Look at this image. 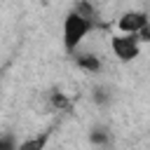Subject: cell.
Returning <instances> with one entry per match:
<instances>
[{
	"instance_id": "1",
	"label": "cell",
	"mask_w": 150,
	"mask_h": 150,
	"mask_svg": "<svg viewBox=\"0 0 150 150\" xmlns=\"http://www.w3.org/2000/svg\"><path fill=\"white\" fill-rule=\"evenodd\" d=\"M91 28H94V12L89 9L87 2H80L63 16V26H61L63 49L68 54H75L77 47L84 42V38L91 33Z\"/></svg>"
},
{
	"instance_id": "2",
	"label": "cell",
	"mask_w": 150,
	"mask_h": 150,
	"mask_svg": "<svg viewBox=\"0 0 150 150\" xmlns=\"http://www.w3.org/2000/svg\"><path fill=\"white\" fill-rule=\"evenodd\" d=\"M110 49H112V54H115L117 61L131 63L141 54V40H138L136 33H122L120 30L117 35L110 38Z\"/></svg>"
},
{
	"instance_id": "3",
	"label": "cell",
	"mask_w": 150,
	"mask_h": 150,
	"mask_svg": "<svg viewBox=\"0 0 150 150\" xmlns=\"http://www.w3.org/2000/svg\"><path fill=\"white\" fill-rule=\"evenodd\" d=\"M145 26H150V16L141 9H129L117 19V28L122 33H141Z\"/></svg>"
},
{
	"instance_id": "4",
	"label": "cell",
	"mask_w": 150,
	"mask_h": 150,
	"mask_svg": "<svg viewBox=\"0 0 150 150\" xmlns=\"http://www.w3.org/2000/svg\"><path fill=\"white\" fill-rule=\"evenodd\" d=\"M75 66H77L80 70L89 73V75H96V73L103 68L101 59H98L96 54H91V52H84V54H77V52H75Z\"/></svg>"
},
{
	"instance_id": "5",
	"label": "cell",
	"mask_w": 150,
	"mask_h": 150,
	"mask_svg": "<svg viewBox=\"0 0 150 150\" xmlns=\"http://www.w3.org/2000/svg\"><path fill=\"white\" fill-rule=\"evenodd\" d=\"M49 105L59 112V110H68V108H70V101H68L66 94H61V91H52V94H49Z\"/></svg>"
},
{
	"instance_id": "6",
	"label": "cell",
	"mask_w": 150,
	"mask_h": 150,
	"mask_svg": "<svg viewBox=\"0 0 150 150\" xmlns=\"http://www.w3.org/2000/svg\"><path fill=\"white\" fill-rule=\"evenodd\" d=\"M12 148H16L14 138H0V150H12Z\"/></svg>"
}]
</instances>
